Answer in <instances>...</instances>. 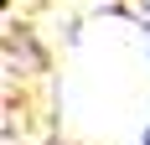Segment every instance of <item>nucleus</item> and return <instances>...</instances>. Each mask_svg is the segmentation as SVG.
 Instances as JSON below:
<instances>
[{"instance_id": "2", "label": "nucleus", "mask_w": 150, "mask_h": 145, "mask_svg": "<svg viewBox=\"0 0 150 145\" xmlns=\"http://www.w3.org/2000/svg\"><path fill=\"white\" fill-rule=\"evenodd\" d=\"M140 145H150V130H145V135H140Z\"/></svg>"}, {"instance_id": "1", "label": "nucleus", "mask_w": 150, "mask_h": 145, "mask_svg": "<svg viewBox=\"0 0 150 145\" xmlns=\"http://www.w3.org/2000/svg\"><path fill=\"white\" fill-rule=\"evenodd\" d=\"M145 36H150V0H145Z\"/></svg>"}]
</instances>
